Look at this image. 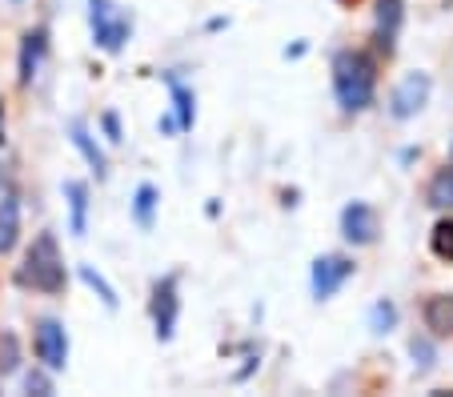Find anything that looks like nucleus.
<instances>
[{
    "instance_id": "6e6552de",
    "label": "nucleus",
    "mask_w": 453,
    "mask_h": 397,
    "mask_svg": "<svg viewBox=\"0 0 453 397\" xmlns=\"http://www.w3.org/2000/svg\"><path fill=\"white\" fill-rule=\"evenodd\" d=\"M177 309H180L177 277H165V281H157V289H153V325H157V337H161V341H169L173 329H177Z\"/></svg>"
},
{
    "instance_id": "1a4fd4ad",
    "label": "nucleus",
    "mask_w": 453,
    "mask_h": 397,
    "mask_svg": "<svg viewBox=\"0 0 453 397\" xmlns=\"http://www.w3.org/2000/svg\"><path fill=\"white\" fill-rule=\"evenodd\" d=\"M421 321L434 337H449L453 333V294H429L421 302Z\"/></svg>"
},
{
    "instance_id": "20e7f679",
    "label": "nucleus",
    "mask_w": 453,
    "mask_h": 397,
    "mask_svg": "<svg viewBox=\"0 0 453 397\" xmlns=\"http://www.w3.org/2000/svg\"><path fill=\"white\" fill-rule=\"evenodd\" d=\"M377 233H381V217H377L373 205L349 201V205L342 209V237L349 245H373Z\"/></svg>"
},
{
    "instance_id": "0eeeda50",
    "label": "nucleus",
    "mask_w": 453,
    "mask_h": 397,
    "mask_svg": "<svg viewBox=\"0 0 453 397\" xmlns=\"http://www.w3.org/2000/svg\"><path fill=\"white\" fill-rule=\"evenodd\" d=\"M349 277H353V261L349 257H317L313 261V277H309V281H313L317 302H329V297H334Z\"/></svg>"
},
{
    "instance_id": "4be33fe9",
    "label": "nucleus",
    "mask_w": 453,
    "mask_h": 397,
    "mask_svg": "<svg viewBox=\"0 0 453 397\" xmlns=\"http://www.w3.org/2000/svg\"><path fill=\"white\" fill-rule=\"evenodd\" d=\"M25 386H28V393H33V389H36V393H52L49 378H41V373H28V378H25Z\"/></svg>"
},
{
    "instance_id": "b1692460",
    "label": "nucleus",
    "mask_w": 453,
    "mask_h": 397,
    "mask_svg": "<svg viewBox=\"0 0 453 397\" xmlns=\"http://www.w3.org/2000/svg\"><path fill=\"white\" fill-rule=\"evenodd\" d=\"M104 129H109V141H120V125H117V117H104Z\"/></svg>"
},
{
    "instance_id": "412c9836",
    "label": "nucleus",
    "mask_w": 453,
    "mask_h": 397,
    "mask_svg": "<svg viewBox=\"0 0 453 397\" xmlns=\"http://www.w3.org/2000/svg\"><path fill=\"white\" fill-rule=\"evenodd\" d=\"M81 277H85V286H88V289H96V294H101V302L109 305V309H117V294H112V286L104 281L101 273H96L93 265H81Z\"/></svg>"
},
{
    "instance_id": "aec40b11",
    "label": "nucleus",
    "mask_w": 453,
    "mask_h": 397,
    "mask_svg": "<svg viewBox=\"0 0 453 397\" xmlns=\"http://www.w3.org/2000/svg\"><path fill=\"white\" fill-rule=\"evenodd\" d=\"M394 325H397V309L389 302H377L373 309H369V329H373V333H389Z\"/></svg>"
},
{
    "instance_id": "393cba45",
    "label": "nucleus",
    "mask_w": 453,
    "mask_h": 397,
    "mask_svg": "<svg viewBox=\"0 0 453 397\" xmlns=\"http://www.w3.org/2000/svg\"><path fill=\"white\" fill-rule=\"evenodd\" d=\"M449 161H453V145H449Z\"/></svg>"
},
{
    "instance_id": "a211bd4d",
    "label": "nucleus",
    "mask_w": 453,
    "mask_h": 397,
    "mask_svg": "<svg viewBox=\"0 0 453 397\" xmlns=\"http://www.w3.org/2000/svg\"><path fill=\"white\" fill-rule=\"evenodd\" d=\"M153 205H157V189H153V185H141L137 201H133V217H137L141 229H149V225H153Z\"/></svg>"
},
{
    "instance_id": "423d86ee",
    "label": "nucleus",
    "mask_w": 453,
    "mask_h": 397,
    "mask_svg": "<svg viewBox=\"0 0 453 397\" xmlns=\"http://www.w3.org/2000/svg\"><path fill=\"white\" fill-rule=\"evenodd\" d=\"M429 77L426 73H410V77H402L397 80V88H394V96H389V112H394L397 121H410V117H418L421 109H426V101H429Z\"/></svg>"
},
{
    "instance_id": "6ab92c4d",
    "label": "nucleus",
    "mask_w": 453,
    "mask_h": 397,
    "mask_svg": "<svg viewBox=\"0 0 453 397\" xmlns=\"http://www.w3.org/2000/svg\"><path fill=\"white\" fill-rule=\"evenodd\" d=\"M429 245H434V253L441 261H453V217H449V221H437L434 225V237H429Z\"/></svg>"
},
{
    "instance_id": "f3484780",
    "label": "nucleus",
    "mask_w": 453,
    "mask_h": 397,
    "mask_svg": "<svg viewBox=\"0 0 453 397\" xmlns=\"http://www.w3.org/2000/svg\"><path fill=\"white\" fill-rule=\"evenodd\" d=\"M169 88H173V101H177V129H193V93L177 77H169Z\"/></svg>"
},
{
    "instance_id": "f03ea898",
    "label": "nucleus",
    "mask_w": 453,
    "mask_h": 397,
    "mask_svg": "<svg viewBox=\"0 0 453 397\" xmlns=\"http://www.w3.org/2000/svg\"><path fill=\"white\" fill-rule=\"evenodd\" d=\"M20 286H33L41 294H60L65 289V257L57 249V237L41 233L25 253V265H20Z\"/></svg>"
},
{
    "instance_id": "9b49d317",
    "label": "nucleus",
    "mask_w": 453,
    "mask_h": 397,
    "mask_svg": "<svg viewBox=\"0 0 453 397\" xmlns=\"http://www.w3.org/2000/svg\"><path fill=\"white\" fill-rule=\"evenodd\" d=\"M402 17H405L402 0H377V41H381V49H394V36H397V28H402Z\"/></svg>"
},
{
    "instance_id": "4468645a",
    "label": "nucleus",
    "mask_w": 453,
    "mask_h": 397,
    "mask_svg": "<svg viewBox=\"0 0 453 397\" xmlns=\"http://www.w3.org/2000/svg\"><path fill=\"white\" fill-rule=\"evenodd\" d=\"M426 201H429L434 209H453V169H441V173L429 181Z\"/></svg>"
},
{
    "instance_id": "ddd939ff",
    "label": "nucleus",
    "mask_w": 453,
    "mask_h": 397,
    "mask_svg": "<svg viewBox=\"0 0 453 397\" xmlns=\"http://www.w3.org/2000/svg\"><path fill=\"white\" fill-rule=\"evenodd\" d=\"M65 197L73 205V233L85 237V213H88V189L81 181H69L65 185Z\"/></svg>"
},
{
    "instance_id": "f8f14e48",
    "label": "nucleus",
    "mask_w": 453,
    "mask_h": 397,
    "mask_svg": "<svg viewBox=\"0 0 453 397\" xmlns=\"http://www.w3.org/2000/svg\"><path fill=\"white\" fill-rule=\"evenodd\" d=\"M44 57V33H25V44H20V85H33L36 77V65Z\"/></svg>"
},
{
    "instance_id": "7ed1b4c3",
    "label": "nucleus",
    "mask_w": 453,
    "mask_h": 397,
    "mask_svg": "<svg viewBox=\"0 0 453 397\" xmlns=\"http://www.w3.org/2000/svg\"><path fill=\"white\" fill-rule=\"evenodd\" d=\"M88 20H93V41L101 44L104 52L125 49L128 33H133V20H128L117 4H109V0H88Z\"/></svg>"
},
{
    "instance_id": "2eb2a0df",
    "label": "nucleus",
    "mask_w": 453,
    "mask_h": 397,
    "mask_svg": "<svg viewBox=\"0 0 453 397\" xmlns=\"http://www.w3.org/2000/svg\"><path fill=\"white\" fill-rule=\"evenodd\" d=\"M69 133H73V145H77L81 153H85V161L93 164L96 173H104V153L93 145V137H88V129H85V125H81V121H73V125H69Z\"/></svg>"
},
{
    "instance_id": "9d476101",
    "label": "nucleus",
    "mask_w": 453,
    "mask_h": 397,
    "mask_svg": "<svg viewBox=\"0 0 453 397\" xmlns=\"http://www.w3.org/2000/svg\"><path fill=\"white\" fill-rule=\"evenodd\" d=\"M17 241H20V201L0 197V257L17 249Z\"/></svg>"
},
{
    "instance_id": "39448f33",
    "label": "nucleus",
    "mask_w": 453,
    "mask_h": 397,
    "mask_svg": "<svg viewBox=\"0 0 453 397\" xmlns=\"http://www.w3.org/2000/svg\"><path fill=\"white\" fill-rule=\"evenodd\" d=\"M36 357L44 362L49 373H60L65 365H69V333H65L60 321L44 317L41 325H36Z\"/></svg>"
},
{
    "instance_id": "dca6fc26",
    "label": "nucleus",
    "mask_w": 453,
    "mask_h": 397,
    "mask_svg": "<svg viewBox=\"0 0 453 397\" xmlns=\"http://www.w3.org/2000/svg\"><path fill=\"white\" fill-rule=\"evenodd\" d=\"M20 370V341H17V333H0V378H9V373H17Z\"/></svg>"
},
{
    "instance_id": "f257e3e1",
    "label": "nucleus",
    "mask_w": 453,
    "mask_h": 397,
    "mask_svg": "<svg viewBox=\"0 0 453 397\" xmlns=\"http://www.w3.org/2000/svg\"><path fill=\"white\" fill-rule=\"evenodd\" d=\"M373 85H377V69L373 61H369L365 52H337L334 61V93L337 101H342L345 112H361L369 109V101H373Z\"/></svg>"
},
{
    "instance_id": "5701e85b",
    "label": "nucleus",
    "mask_w": 453,
    "mask_h": 397,
    "mask_svg": "<svg viewBox=\"0 0 453 397\" xmlns=\"http://www.w3.org/2000/svg\"><path fill=\"white\" fill-rule=\"evenodd\" d=\"M413 357H421V365H434V362H429V357H434V354H429V346H426V341H418V337H413Z\"/></svg>"
}]
</instances>
